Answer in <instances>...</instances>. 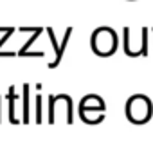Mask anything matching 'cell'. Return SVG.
<instances>
[{"mask_svg":"<svg viewBox=\"0 0 153 155\" xmlns=\"http://www.w3.org/2000/svg\"><path fill=\"white\" fill-rule=\"evenodd\" d=\"M119 38L112 27H97L92 36H90V47L94 51V54L101 56V58H108L117 51Z\"/></svg>","mask_w":153,"mask_h":155,"instance_id":"1","label":"cell"},{"mask_svg":"<svg viewBox=\"0 0 153 155\" xmlns=\"http://www.w3.org/2000/svg\"><path fill=\"white\" fill-rule=\"evenodd\" d=\"M106 114V103L97 94H88L79 103V117L86 124H99Z\"/></svg>","mask_w":153,"mask_h":155,"instance_id":"2","label":"cell"},{"mask_svg":"<svg viewBox=\"0 0 153 155\" xmlns=\"http://www.w3.org/2000/svg\"><path fill=\"white\" fill-rule=\"evenodd\" d=\"M153 116V105L148 96L133 94L126 101V117L133 124H146Z\"/></svg>","mask_w":153,"mask_h":155,"instance_id":"3","label":"cell"},{"mask_svg":"<svg viewBox=\"0 0 153 155\" xmlns=\"http://www.w3.org/2000/svg\"><path fill=\"white\" fill-rule=\"evenodd\" d=\"M72 99L67 94H58L49 97V123H56V119H63V123H72Z\"/></svg>","mask_w":153,"mask_h":155,"instance_id":"4","label":"cell"},{"mask_svg":"<svg viewBox=\"0 0 153 155\" xmlns=\"http://www.w3.org/2000/svg\"><path fill=\"white\" fill-rule=\"evenodd\" d=\"M47 33L50 35V40H52V43H54V51H56V58H54V61L50 63V67H56V65H60V60H61V56H63V51H65V47H67V43H69V38H70V33H72V29H67V33H65V36L61 40V43L58 45L56 43V40H54V35H52V29H47Z\"/></svg>","mask_w":153,"mask_h":155,"instance_id":"5","label":"cell"}]
</instances>
